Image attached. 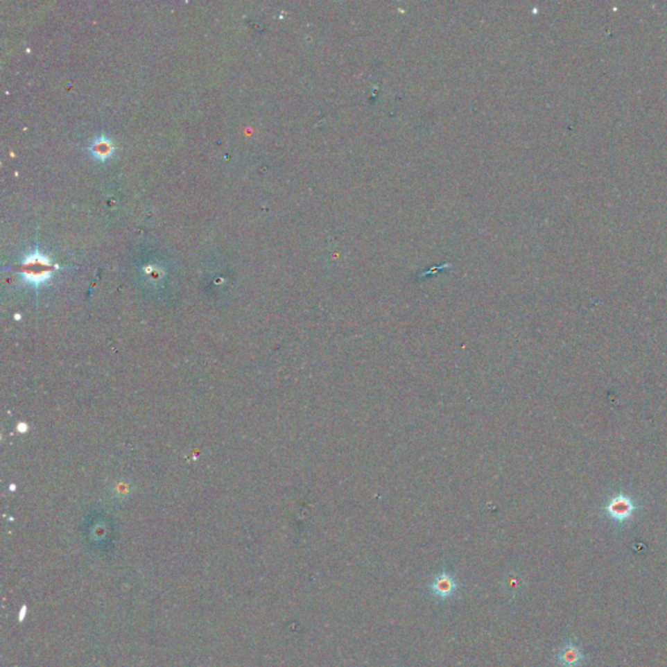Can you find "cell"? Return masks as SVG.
<instances>
[{
    "label": "cell",
    "instance_id": "cell-1",
    "mask_svg": "<svg viewBox=\"0 0 667 667\" xmlns=\"http://www.w3.org/2000/svg\"><path fill=\"white\" fill-rule=\"evenodd\" d=\"M55 265L51 259L46 257L40 249L29 253L20 265V274L24 279L35 287L44 284L53 277Z\"/></svg>",
    "mask_w": 667,
    "mask_h": 667
},
{
    "label": "cell",
    "instance_id": "cell-2",
    "mask_svg": "<svg viewBox=\"0 0 667 667\" xmlns=\"http://www.w3.org/2000/svg\"><path fill=\"white\" fill-rule=\"evenodd\" d=\"M587 659L588 657L575 639H570L560 648L557 655V662L562 667H581L587 662Z\"/></svg>",
    "mask_w": 667,
    "mask_h": 667
},
{
    "label": "cell",
    "instance_id": "cell-3",
    "mask_svg": "<svg viewBox=\"0 0 667 667\" xmlns=\"http://www.w3.org/2000/svg\"><path fill=\"white\" fill-rule=\"evenodd\" d=\"M431 592L435 597H438L441 600H447L456 592L458 584H456V580L452 575L442 572V573L435 575V578L433 579V582H431Z\"/></svg>",
    "mask_w": 667,
    "mask_h": 667
},
{
    "label": "cell",
    "instance_id": "cell-4",
    "mask_svg": "<svg viewBox=\"0 0 667 667\" xmlns=\"http://www.w3.org/2000/svg\"><path fill=\"white\" fill-rule=\"evenodd\" d=\"M635 505L634 502L624 496V495H618L613 498V501L607 505V512L609 515L612 517V519L622 523V521H625L628 517H631V515L634 514L635 511Z\"/></svg>",
    "mask_w": 667,
    "mask_h": 667
},
{
    "label": "cell",
    "instance_id": "cell-5",
    "mask_svg": "<svg viewBox=\"0 0 667 667\" xmlns=\"http://www.w3.org/2000/svg\"><path fill=\"white\" fill-rule=\"evenodd\" d=\"M90 151L96 158L101 159V161H105L112 155L114 145H112L110 139L105 137V136H101V137L94 140L93 145L90 146Z\"/></svg>",
    "mask_w": 667,
    "mask_h": 667
}]
</instances>
